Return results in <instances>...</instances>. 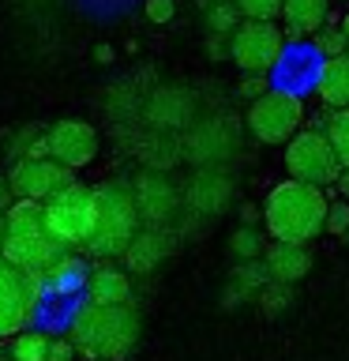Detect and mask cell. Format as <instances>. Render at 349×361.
<instances>
[{"label": "cell", "instance_id": "cell-1", "mask_svg": "<svg viewBox=\"0 0 349 361\" xmlns=\"http://www.w3.org/2000/svg\"><path fill=\"white\" fill-rule=\"evenodd\" d=\"M68 338L94 361H120L139 343V312L132 305H83L72 316Z\"/></svg>", "mask_w": 349, "mask_h": 361}, {"label": "cell", "instance_id": "cell-2", "mask_svg": "<svg viewBox=\"0 0 349 361\" xmlns=\"http://www.w3.org/2000/svg\"><path fill=\"white\" fill-rule=\"evenodd\" d=\"M326 211H331V203H326L323 188L300 185V180H281V185H274L267 196L263 222H267V233L274 237V241L308 245L312 237L323 233Z\"/></svg>", "mask_w": 349, "mask_h": 361}, {"label": "cell", "instance_id": "cell-3", "mask_svg": "<svg viewBox=\"0 0 349 361\" xmlns=\"http://www.w3.org/2000/svg\"><path fill=\"white\" fill-rule=\"evenodd\" d=\"M0 256L8 264H15L19 271H45V267H56L64 264V245L56 241L45 226V203H27V200H15L4 214V248Z\"/></svg>", "mask_w": 349, "mask_h": 361}, {"label": "cell", "instance_id": "cell-4", "mask_svg": "<svg viewBox=\"0 0 349 361\" xmlns=\"http://www.w3.org/2000/svg\"><path fill=\"white\" fill-rule=\"evenodd\" d=\"M98 222L90 241L83 245L90 256H124L128 245L139 233V211H135V192L124 185V180H109V185H98Z\"/></svg>", "mask_w": 349, "mask_h": 361}, {"label": "cell", "instance_id": "cell-5", "mask_svg": "<svg viewBox=\"0 0 349 361\" xmlns=\"http://www.w3.org/2000/svg\"><path fill=\"white\" fill-rule=\"evenodd\" d=\"M98 222V192L87 185H72L61 196H53L45 203V226L64 248L87 245Z\"/></svg>", "mask_w": 349, "mask_h": 361}, {"label": "cell", "instance_id": "cell-6", "mask_svg": "<svg viewBox=\"0 0 349 361\" xmlns=\"http://www.w3.org/2000/svg\"><path fill=\"white\" fill-rule=\"evenodd\" d=\"M286 169H289V180L315 185V188L338 185V177H342V162H338L326 132H319V128H304L289 140Z\"/></svg>", "mask_w": 349, "mask_h": 361}, {"label": "cell", "instance_id": "cell-7", "mask_svg": "<svg viewBox=\"0 0 349 361\" xmlns=\"http://www.w3.org/2000/svg\"><path fill=\"white\" fill-rule=\"evenodd\" d=\"M229 56L244 75H267L286 56V30L263 19H244L229 38Z\"/></svg>", "mask_w": 349, "mask_h": 361}, {"label": "cell", "instance_id": "cell-8", "mask_svg": "<svg viewBox=\"0 0 349 361\" xmlns=\"http://www.w3.org/2000/svg\"><path fill=\"white\" fill-rule=\"evenodd\" d=\"M304 124V102L300 94H289V90H267L263 98H255L248 106V132L255 135L259 143H289L293 135L300 132Z\"/></svg>", "mask_w": 349, "mask_h": 361}, {"label": "cell", "instance_id": "cell-9", "mask_svg": "<svg viewBox=\"0 0 349 361\" xmlns=\"http://www.w3.org/2000/svg\"><path fill=\"white\" fill-rule=\"evenodd\" d=\"M8 185H11V196L15 200H27V203H49L53 196H61L64 188L75 185L72 169L53 162L49 154H34V158H19L15 166L8 169Z\"/></svg>", "mask_w": 349, "mask_h": 361}, {"label": "cell", "instance_id": "cell-10", "mask_svg": "<svg viewBox=\"0 0 349 361\" xmlns=\"http://www.w3.org/2000/svg\"><path fill=\"white\" fill-rule=\"evenodd\" d=\"M34 279L27 271H19L15 264H8L0 256V338H11L23 331V324L30 320L34 312Z\"/></svg>", "mask_w": 349, "mask_h": 361}, {"label": "cell", "instance_id": "cell-11", "mask_svg": "<svg viewBox=\"0 0 349 361\" xmlns=\"http://www.w3.org/2000/svg\"><path fill=\"white\" fill-rule=\"evenodd\" d=\"M45 143V154L53 158V162H61L68 169H83L94 162L98 154V132L90 128L87 121H75V117H64L56 121L49 132L42 135Z\"/></svg>", "mask_w": 349, "mask_h": 361}, {"label": "cell", "instance_id": "cell-12", "mask_svg": "<svg viewBox=\"0 0 349 361\" xmlns=\"http://www.w3.org/2000/svg\"><path fill=\"white\" fill-rule=\"evenodd\" d=\"M132 192H135V211H139V219H146L151 226L165 222L169 214L177 211V188L169 185L165 173H143L132 185Z\"/></svg>", "mask_w": 349, "mask_h": 361}, {"label": "cell", "instance_id": "cell-13", "mask_svg": "<svg viewBox=\"0 0 349 361\" xmlns=\"http://www.w3.org/2000/svg\"><path fill=\"white\" fill-rule=\"evenodd\" d=\"M326 16H331V4H326V0H286V4H281V19H286L289 42L319 34L326 27Z\"/></svg>", "mask_w": 349, "mask_h": 361}, {"label": "cell", "instance_id": "cell-14", "mask_svg": "<svg viewBox=\"0 0 349 361\" xmlns=\"http://www.w3.org/2000/svg\"><path fill=\"white\" fill-rule=\"evenodd\" d=\"M312 267V252L308 245H286V241H274L267 248V275L281 282V286H289V282H297L308 275Z\"/></svg>", "mask_w": 349, "mask_h": 361}, {"label": "cell", "instance_id": "cell-15", "mask_svg": "<svg viewBox=\"0 0 349 361\" xmlns=\"http://www.w3.org/2000/svg\"><path fill=\"white\" fill-rule=\"evenodd\" d=\"M87 293H90V305H128L132 298V282L120 267L113 264H101L90 271L87 279Z\"/></svg>", "mask_w": 349, "mask_h": 361}, {"label": "cell", "instance_id": "cell-16", "mask_svg": "<svg viewBox=\"0 0 349 361\" xmlns=\"http://www.w3.org/2000/svg\"><path fill=\"white\" fill-rule=\"evenodd\" d=\"M165 256H169V237L162 230H143V233H135V241L128 245L124 264H128L135 275H151Z\"/></svg>", "mask_w": 349, "mask_h": 361}, {"label": "cell", "instance_id": "cell-17", "mask_svg": "<svg viewBox=\"0 0 349 361\" xmlns=\"http://www.w3.org/2000/svg\"><path fill=\"white\" fill-rule=\"evenodd\" d=\"M229 196H233V185H229L222 173H199V177L188 185V203H191V211H199V214H218V211H225Z\"/></svg>", "mask_w": 349, "mask_h": 361}, {"label": "cell", "instance_id": "cell-18", "mask_svg": "<svg viewBox=\"0 0 349 361\" xmlns=\"http://www.w3.org/2000/svg\"><path fill=\"white\" fill-rule=\"evenodd\" d=\"M315 94L331 109H349V56H331L319 68L315 79Z\"/></svg>", "mask_w": 349, "mask_h": 361}, {"label": "cell", "instance_id": "cell-19", "mask_svg": "<svg viewBox=\"0 0 349 361\" xmlns=\"http://www.w3.org/2000/svg\"><path fill=\"white\" fill-rule=\"evenodd\" d=\"M281 90H289V94H297V87L312 83L319 79V49H289V56H281Z\"/></svg>", "mask_w": 349, "mask_h": 361}, {"label": "cell", "instance_id": "cell-20", "mask_svg": "<svg viewBox=\"0 0 349 361\" xmlns=\"http://www.w3.org/2000/svg\"><path fill=\"white\" fill-rule=\"evenodd\" d=\"M49 350H53V338L45 331H19L11 338V361H49Z\"/></svg>", "mask_w": 349, "mask_h": 361}, {"label": "cell", "instance_id": "cell-21", "mask_svg": "<svg viewBox=\"0 0 349 361\" xmlns=\"http://www.w3.org/2000/svg\"><path fill=\"white\" fill-rule=\"evenodd\" d=\"M207 27H210V34L233 38V30L241 27V11H236V4H229V0H214L207 8Z\"/></svg>", "mask_w": 349, "mask_h": 361}, {"label": "cell", "instance_id": "cell-22", "mask_svg": "<svg viewBox=\"0 0 349 361\" xmlns=\"http://www.w3.org/2000/svg\"><path fill=\"white\" fill-rule=\"evenodd\" d=\"M326 140H331L342 169H349V109H334L326 121Z\"/></svg>", "mask_w": 349, "mask_h": 361}, {"label": "cell", "instance_id": "cell-23", "mask_svg": "<svg viewBox=\"0 0 349 361\" xmlns=\"http://www.w3.org/2000/svg\"><path fill=\"white\" fill-rule=\"evenodd\" d=\"M236 11L244 19H263V23H274V16H281V4L286 0H233Z\"/></svg>", "mask_w": 349, "mask_h": 361}, {"label": "cell", "instance_id": "cell-24", "mask_svg": "<svg viewBox=\"0 0 349 361\" xmlns=\"http://www.w3.org/2000/svg\"><path fill=\"white\" fill-rule=\"evenodd\" d=\"M345 45H349V38L342 34V27H323L315 34V49H319L326 61H331V56H345Z\"/></svg>", "mask_w": 349, "mask_h": 361}, {"label": "cell", "instance_id": "cell-25", "mask_svg": "<svg viewBox=\"0 0 349 361\" xmlns=\"http://www.w3.org/2000/svg\"><path fill=\"white\" fill-rule=\"evenodd\" d=\"M323 230L331 233H349V203H331V211H326V226Z\"/></svg>", "mask_w": 349, "mask_h": 361}, {"label": "cell", "instance_id": "cell-26", "mask_svg": "<svg viewBox=\"0 0 349 361\" xmlns=\"http://www.w3.org/2000/svg\"><path fill=\"white\" fill-rule=\"evenodd\" d=\"M233 252L244 256V259L259 256V233H255V230H236V237H233Z\"/></svg>", "mask_w": 349, "mask_h": 361}, {"label": "cell", "instance_id": "cell-27", "mask_svg": "<svg viewBox=\"0 0 349 361\" xmlns=\"http://www.w3.org/2000/svg\"><path fill=\"white\" fill-rule=\"evenodd\" d=\"M143 11H146V19H151V23H169V19H173V11H177V4H173V0H146Z\"/></svg>", "mask_w": 349, "mask_h": 361}, {"label": "cell", "instance_id": "cell-28", "mask_svg": "<svg viewBox=\"0 0 349 361\" xmlns=\"http://www.w3.org/2000/svg\"><path fill=\"white\" fill-rule=\"evenodd\" d=\"M267 90H270V87H267V79H263V75H244V83H241V94H244V98H252V102H255V98H263Z\"/></svg>", "mask_w": 349, "mask_h": 361}, {"label": "cell", "instance_id": "cell-29", "mask_svg": "<svg viewBox=\"0 0 349 361\" xmlns=\"http://www.w3.org/2000/svg\"><path fill=\"white\" fill-rule=\"evenodd\" d=\"M72 354H75V343H72V338H56L53 350H49V361H72Z\"/></svg>", "mask_w": 349, "mask_h": 361}, {"label": "cell", "instance_id": "cell-30", "mask_svg": "<svg viewBox=\"0 0 349 361\" xmlns=\"http://www.w3.org/2000/svg\"><path fill=\"white\" fill-rule=\"evenodd\" d=\"M229 38H222V34H210V56L214 61H222V56H229V45H225Z\"/></svg>", "mask_w": 349, "mask_h": 361}, {"label": "cell", "instance_id": "cell-31", "mask_svg": "<svg viewBox=\"0 0 349 361\" xmlns=\"http://www.w3.org/2000/svg\"><path fill=\"white\" fill-rule=\"evenodd\" d=\"M15 203V196H11V185H8V177H0V207H11Z\"/></svg>", "mask_w": 349, "mask_h": 361}, {"label": "cell", "instance_id": "cell-32", "mask_svg": "<svg viewBox=\"0 0 349 361\" xmlns=\"http://www.w3.org/2000/svg\"><path fill=\"white\" fill-rule=\"evenodd\" d=\"M338 192H342L345 203H349V169H342V177H338Z\"/></svg>", "mask_w": 349, "mask_h": 361}, {"label": "cell", "instance_id": "cell-33", "mask_svg": "<svg viewBox=\"0 0 349 361\" xmlns=\"http://www.w3.org/2000/svg\"><path fill=\"white\" fill-rule=\"evenodd\" d=\"M94 56H98L101 64H106V61H113V49H109V45H98V49H94Z\"/></svg>", "mask_w": 349, "mask_h": 361}, {"label": "cell", "instance_id": "cell-34", "mask_svg": "<svg viewBox=\"0 0 349 361\" xmlns=\"http://www.w3.org/2000/svg\"><path fill=\"white\" fill-rule=\"evenodd\" d=\"M0 248H4V214H0Z\"/></svg>", "mask_w": 349, "mask_h": 361}, {"label": "cell", "instance_id": "cell-35", "mask_svg": "<svg viewBox=\"0 0 349 361\" xmlns=\"http://www.w3.org/2000/svg\"><path fill=\"white\" fill-rule=\"evenodd\" d=\"M342 34H345V38H349V16L342 19Z\"/></svg>", "mask_w": 349, "mask_h": 361}]
</instances>
